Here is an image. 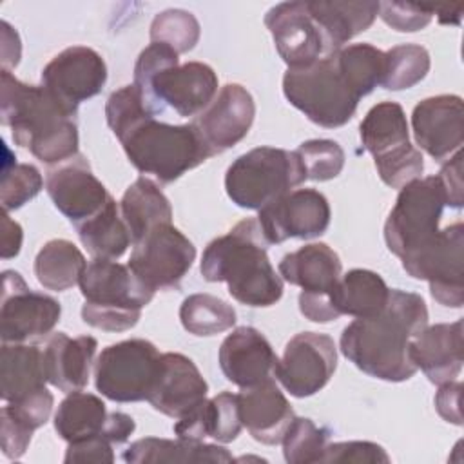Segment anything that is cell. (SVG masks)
I'll list each match as a JSON object with an SVG mask.
<instances>
[{
  "mask_svg": "<svg viewBox=\"0 0 464 464\" xmlns=\"http://www.w3.org/2000/svg\"><path fill=\"white\" fill-rule=\"evenodd\" d=\"M129 161L160 183H172L210 158L192 123L170 125L149 118L120 140Z\"/></svg>",
  "mask_w": 464,
  "mask_h": 464,
  "instance_id": "cell-6",
  "label": "cell"
},
{
  "mask_svg": "<svg viewBox=\"0 0 464 464\" xmlns=\"http://www.w3.org/2000/svg\"><path fill=\"white\" fill-rule=\"evenodd\" d=\"M218 359L227 381L239 388H250L272 379L279 361L266 337L252 326L232 330L223 339Z\"/></svg>",
  "mask_w": 464,
  "mask_h": 464,
  "instance_id": "cell-23",
  "label": "cell"
},
{
  "mask_svg": "<svg viewBox=\"0 0 464 464\" xmlns=\"http://www.w3.org/2000/svg\"><path fill=\"white\" fill-rule=\"evenodd\" d=\"M196 259V246L172 223L154 227L134 243L129 266L154 292L178 288Z\"/></svg>",
  "mask_w": 464,
  "mask_h": 464,
  "instance_id": "cell-14",
  "label": "cell"
},
{
  "mask_svg": "<svg viewBox=\"0 0 464 464\" xmlns=\"http://www.w3.org/2000/svg\"><path fill=\"white\" fill-rule=\"evenodd\" d=\"M259 227L268 245L290 237L312 239L326 232L330 225V205L315 188H294L259 210Z\"/></svg>",
  "mask_w": 464,
  "mask_h": 464,
  "instance_id": "cell-17",
  "label": "cell"
},
{
  "mask_svg": "<svg viewBox=\"0 0 464 464\" xmlns=\"http://www.w3.org/2000/svg\"><path fill=\"white\" fill-rule=\"evenodd\" d=\"M63 460L71 462H114L112 442L103 435H94L69 442Z\"/></svg>",
  "mask_w": 464,
  "mask_h": 464,
  "instance_id": "cell-48",
  "label": "cell"
},
{
  "mask_svg": "<svg viewBox=\"0 0 464 464\" xmlns=\"http://www.w3.org/2000/svg\"><path fill=\"white\" fill-rule=\"evenodd\" d=\"M388 294L390 288L377 272L353 268L339 277L332 292V304L339 315L370 317L386 304Z\"/></svg>",
  "mask_w": 464,
  "mask_h": 464,
  "instance_id": "cell-33",
  "label": "cell"
},
{
  "mask_svg": "<svg viewBox=\"0 0 464 464\" xmlns=\"http://www.w3.org/2000/svg\"><path fill=\"white\" fill-rule=\"evenodd\" d=\"M361 141L373 156L382 183L402 188L424 170L419 149L410 143V129L404 109L397 102L373 105L361 121Z\"/></svg>",
  "mask_w": 464,
  "mask_h": 464,
  "instance_id": "cell-9",
  "label": "cell"
},
{
  "mask_svg": "<svg viewBox=\"0 0 464 464\" xmlns=\"http://www.w3.org/2000/svg\"><path fill=\"white\" fill-rule=\"evenodd\" d=\"M45 190L74 227L96 216L112 198L82 154L49 169Z\"/></svg>",
  "mask_w": 464,
  "mask_h": 464,
  "instance_id": "cell-20",
  "label": "cell"
},
{
  "mask_svg": "<svg viewBox=\"0 0 464 464\" xmlns=\"http://www.w3.org/2000/svg\"><path fill=\"white\" fill-rule=\"evenodd\" d=\"M337 368V348L330 335L301 332L294 335L276 364L274 377L294 397L323 390Z\"/></svg>",
  "mask_w": 464,
  "mask_h": 464,
  "instance_id": "cell-16",
  "label": "cell"
},
{
  "mask_svg": "<svg viewBox=\"0 0 464 464\" xmlns=\"http://www.w3.org/2000/svg\"><path fill=\"white\" fill-rule=\"evenodd\" d=\"M53 393L47 388H42L40 392L20 401L5 402V406L0 410V415L14 420L16 424L29 431H34L47 422L53 410Z\"/></svg>",
  "mask_w": 464,
  "mask_h": 464,
  "instance_id": "cell-45",
  "label": "cell"
},
{
  "mask_svg": "<svg viewBox=\"0 0 464 464\" xmlns=\"http://www.w3.org/2000/svg\"><path fill=\"white\" fill-rule=\"evenodd\" d=\"M328 437L330 431L317 426L312 419L294 417L281 439L285 460L288 464L319 462L328 444Z\"/></svg>",
  "mask_w": 464,
  "mask_h": 464,
  "instance_id": "cell-40",
  "label": "cell"
},
{
  "mask_svg": "<svg viewBox=\"0 0 464 464\" xmlns=\"http://www.w3.org/2000/svg\"><path fill=\"white\" fill-rule=\"evenodd\" d=\"M199 34V22L185 9H165L150 24V42L169 45L178 54L192 51Z\"/></svg>",
  "mask_w": 464,
  "mask_h": 464,
  "instance_id": "cell-41",
  "label": "cell"
},
{
  "mask_svg": "<svg viewBox=\"0 0 464 464\" xmlns=\"http://www.w3.org/2000/svg\"><path fill=\"white\" fill-rule=\"evenodd\" d=\"M76 114L63 107L44 85H29L2 69L0 116L13 141L47 165L78 154Z\"/></svg>",
  "mask_w": 464,
  "mask_h": 464,
  "instance_id": "cell-2",
  "label": "cell"
},
{
  "mask_svg": "<svg viewBox=\"0 0 464 464\" xmlns=\"http://www.w3.org/2000/svg\"><path fill=\"white\" fill-rule=\"evenodd\" d=\"M411 359L430 382L455 381L462 370V319L426 326L411 339Z\"/></svg>",
  "mask_w": 464,
  "mask_h": 464,
  "instance_id": "cell-26",
  "label": "cell"
},
{
  "mask_svg": "<svg viewBox=\"0 0 464 464\" xmlns=\"http://www.w3.org/2000/svg\"><path fill=\"white\" fill-rule=\"evenodd\" d=\"M121 218L130 232L132 245L154 227L172 221V207L161 188L149 178H138L121 196Z\"/></svg>",
  "mask_w": 464,
  "mask_h": 464,
  "instance_id": "cell-32",
  "label": "cell"
},
{
  "mask_svg": "<svg viewBox=\"0 0 464 464\" xmlns=\"http://www.w3.org/2000/svg\"><path fill=\"white\" fill-rule=\"evenodd\" d=\"M306 181L295 150L256 147L237 156L225 174V188L241 208L261 210Z\"/></svg>",
  "mask_w": 464,
  "mask_h": 464,
  "instance_id": "cell-7",
  "label": "cell"
},
{
  "mask_svg": "<svg viewBox=\"0 0 464 464\" xmlns=\"http://www.w3.org/2000/svg\"><path fill=\"white\" fill-rule=\"evenodd\" d=\"M183 328L198 337H210L236 324V310L227 301L210 294H192L179 306Z\"/></svg>",
  "mask_w": 464,
  "mask_h": 464,
  "instance_id": "cell-38",
  "label": "cell"
},
{
  "mask_svg": "<svg viewBox=\"0 0 464 464\" xmlns=\"http://www.w3.org/2000/svg\"><path fill=\"white\" fill-rule=\"evenodd\" d=\"M105 402L87 392H71L54 413V430L65 442L103 435L109 422ZM107 439V437H105Z\"/></svg>",
  "mask_w": 464,
  "mask_h": 464,
  "instance_id": "cell-34",
  "label": "cell"
},
{
  "mask_svg": "<svg viewBox=\"0 0 464 464\" xmlns=\"http://www.w3.org/2000/svg\"><path fill=\"white\" fill-rule=\"evenodd\" d=\"M446 207L444 190L437 176L406 183L384 223V241L392 254L402 257L426 245L437 232Z\"/></svg>",
  "mask_w": 464,
  "mask_h": 464,
  "instance_id": "cell-10",
  "label": "cell"
},
{
  "mask_svg": "<svg viewBox=\"0 0 464 464\" xmlns=\"http://www.w3.org/2000/svg\"><path fill=\"white\" fill-rule=\"evenodd\" d=\"M379 16L395 31L415 33L431 22L433 7L404 2H379Z\"/></svg>",
  "mask_w": 464,
  "mask_h": 464,
  "instance_id": "cell-47",
  "label": "cell"
},
{
  "mask_svg": "<svg viewBox=\"0 0 464 464\" xmlns=\"http://www.w3.org/2000/svg\"><path fill=\"white\" fill-rule=\"evenodd\" d=\"M239 417L246 431L261 444H279L294 420V410L274 377L237 393Z\"/></svg>",
  "mask_w": 464,
  "mask_h": 464,
  "instance_id": "cell-25",
  "label": "cell"
},
{
  "mask_svg": "<svg viewBox=\"0 0 464 464\" xmlns=\"http://www.w3.org/2000/svg\"><path fill=\"white\" fill-rule=\"evenodd\" d=\"M341 270L337 252L326 243L304 245L279 261V276L301 288L299 310L314 323H330L341 317L332 304V292Z\"/></svg>",
  "mask_w": 464,
  "mask_h": 464,
  "instance_id": "cell-12",
  "label": "cell"
},
{
  "mask_svg": "<svg viewBox=\"0 0 464 464\" xmlns=\"http://www.w3.org/2000/svg\"><path fill=\"white\" fill-rule=\"evenodd\" d=\"M401 261L408 276L428 281L437 303L451 308L464 304V227L460 221L439 230L426 245L402 256Z\"/></svg>",
  "mask_w": 464,
  "mask_h": 464,
  "instance_id": "cell-13",
  "label": "cell"
},
{
  "mask_svg": "<svg viewBox=\"0 0 464 464\" xmlns=\"http://www.w3.org/2000/svg\"><path fill=\"white\" fill-rule=\"evenodd\" d=\"M154 116L156 114L149 109L134 83L123 85L118 91L111 92L105 103L107 125L118 140H123L134 127Z\"/></svg>",
  "mask_w": 464,
  "mask_h": 464,
  "instance_id": "cell-42",
  "label": "cell"
},
{
  "mask_svg": "<svg viewBox=\"0 0 464 464\" xmlns=\"http://www.w3.org/2000/svg\"><path fill=\"white\" fill-rule=\"evenodd\" d=\"M0 27H2V69L9 71L11 67H16L20 62L22 45H20L18 33L5 20L0 22Z\"/></svg>",
  "mask_w": 464,
  "mask_h": 464,
  "instance_id": "cell-52",
  "label": "cell"
},
{
  "mask_svg": "<svg viewBox=\"0 0 464 464\" xmlns=\"http://www.w3.org/2000/svg\"><path fill=\"white\" fill-rule=\"evenodd\" d=\"M33 431L22 428L14 420L0 415V439H2V453L7 459H20L29 442H31Z\"/></svg>",
  "mask_w": 464,
  "mask_h": 464,
  "instance_id": "cell-50",
  "label": "cell"
},
{
  "mask_svg": "<svg viewBox=\"0 0 464 464\" xmlns=\"http://www.w3.org/2000/svg\"><path fill=\"white\" fill-rule=\"evenodd\" d=\"M306 179L328 181L341 174L344 167V150L334 140H308L295 150Z\"/></svg>",
  "mask_w": 464,
  "mask_h": 464,
  "instance_id": "cell-43",
  "label": "cell"
},
{
  "mask_svg": "<svg viewBox=\"0 0 464 464\" xmlns=\"http://www.w3.org/2000/svg\"><path fill=\"white\" fill-rule=\"evenodd\" d=\"M417 145L442 163L459 152L464 136V105L457 94H439L419 102L411 112Z\"/></svg>",
  "mask_w": 464,
  "mask_h": 464,
  "instance_id": "cell-22",
  "label": "cell"
},
{
  "mask_svg": "<svg viewBox=\"0 0 464 464\" xmlns=\"http://www.w3.org/2000/svg\"><path fill=\"white\" fill-rule=\"evenodd\" d=\"M123 460L129 464H161V462H232L234 457L227 448L218 444L169 440L145 437L132 442L123 451Z\"/></svg>",
  "mask_w": 464,
  "mask_h": 464,
  "instance_id": "cell-31",
  "label": "cell"
},
{
  "mask_svg": "<svg viewBox=\"0 0 464 464\" xmlns=\"http://www.w3.org/2000/svg\"><path fill=\"white\" fill-rule=\"evenodd\" d=\"M161 353L145 339H127L102 350L94 362L96 390L114 402L147 401Z\"/></svg>",
  "mask_w": 464,
  "mask_h": 464,
  "instance_id": "cell-11",
  "label": "cell"
},
{
  "mask_svg": "<svg viewBox=\"0 0 464 464\" xmlns=\"http://www.w3.org/2000/svg\"><path fill=\"white\" fill-rule=\"evenodd\" d=\"M254 116L256 103L252 94L239 83H227L190 123L210 156H216L237 145L248 134Z\"/></svg>",
  "mask_w": 464,
  "mask_h": 464,
  "instance_id": "cell-19",
  "label": "cell"
},
{
  "mask_svg": "<svg viewBox=\"0 0 464 464\" xmlns=\"http://www.w3.org/2000/svg\"><path fill=\"white\" fill-rule=\"evenodd\" d=\"M96 348L98 343L91 335L53 334L42 348L47 382L65 393L82 390L89 382Z\"/></svg>",
  "mask_w": 464,
  "mask_h": 464,
  "instance_id": "cell-27",
  "label": "cell"
},
{
  "mask_svg": "<svg viewBox=\"0 0 464 464\" xmlns=\"http://www.w3.org/2000/svg\"><path fill=\"white\" fill-rule=\"evenodd\" d=\"M241 417L237 395L221 392L212 399H203L190 411L178 419L174 433L178 439L203 442L205 437H212L218 442H232L241 431Z\"/></svg>",
  "mask_w": 464,
  "mask_h": 464,
  "instance_id": "cell-28",
  "label": "cell"
},
{
  "mask_svg": "<svg viewBox=\"0 0 464 464\" xmlns=\"http://www.w3.org/2000/svg\"><path fill=\"white\" fill-rule=\"evenodd\" d=\"M428 326V308L419 294L392 288L386 304L357 317L341 334V352L370 377L401 382L415 375L411 339Z\"/></svg>",
  "mask_w": 464,
  "mask_h": 464,
  "instance_id": "cell-1",
  "label": "cell"
},
{
  "mask_svg": "<svg viewBox=\"0 0 464 464\" xmlns=\"http://www.w3.org/2000/svg\"><path fill=\"white\" fill-rule=\"evenodd\" d=\"M439 386L440 388L435 393V408L439 415L455 426H462V413H460L462 384L457 381H450Z\"/></svg>",
  "mask_w": 464,
  "mask_h": 464,
  "instance_id": "cell-51",
  "label": "cell"
},
{
  "mask_svg": "<svg viewBox=\"0 0 464 464\" xmlns=\"http://www.w3.org/2000/svg\"><path fill=\"white\" fill-rule=\"evenodd\" d=\"M207 392L208 384L192 359L183 353L167 352L160 357L158 377L147 401L156 411L179 419L199 404Z\"/></svg>",
  "mask_w": 464,
  "mask_h": 464,
  "instance_id": "cell-24",
  "label": "cell"
},
{
  "mask_svg": "<svg viewBox=\"0 0 464 464\" xmlns=\"http://www.w3.org/2000/svg\"><path fill=\"white\" fill-rule=\"evenodd\" d=\"M319 462H334V464H388L390 457L386 450L375 442L368 440H348V442H334L326 444L323 457Z\"/></svg>",
  "mask_w": 464,
  "mask_h": 464,
  "instance_id": "cell-46",
  "label": "cell"
},
{
  "mask_svg": "<svg viewBox=\"0 0 464 464\" xmlns=\"http://www.w3.org/2000/svg\"><path fill=\"white\" fill-rule=\"evenodd\" d=\"M85 299L82 319L98 330L125 332L132 328L141 310L152 301L154 290L147 286L129 265L114 259L94 257L80 277Z\"/></svg>",
  "mask_w": 464,
  "mask_h": 464,
  "instance_id": "cell-5",
  "label": "cell"
},
{
  "mask_svg": "<svg viewBox=\"0 0 464 464\" xmlns=\"http://www.w3.org/2000/svg\"><path fill=\"white\" fill-rule=\"evenodd\" d=\"M76 232L87 252L103 259H118L132 243L120 205L112 198L96 216L78 225Z\"/></svg>",
  "mask_w": 464,
  "mask_h": 464,
  "instance_id": "cell-36",
  "label": "cell"
},
{
  "mask_svg": "<svg viewBox=\"0 0 464 464\" xmlns=\"http://www.w3.org/2000/svg\"><path fill=\"white\" fill-rule=\"evenodd\" d=\"M60 315L62 306L54 297L31 290L14 270L2 274V343L40 341L54 330Z\"/></svg>",
  "mask_w": 464,
  "mask_h": 464,
  "instance_id": "cell-15",
  "label": "cell"
},
{
  "mask_svg": "<svg viewBox=\"0 0 464 464\" xmlns=\"http://www.w3.org/2000/svg\"><path fill=\"white\" fill-rule=\"evenodd\" d=\"M169 45L150 42L134 65V85L149 109L158 114L170 107L183 118L198 116L218 94L214 69L201 62L179 63Z\"/></svg>",
  "mask_w": 464,
  "mask_h": 464,
  "instance_id": "cell-4",
  "label": "cell"
},
{
  "mask_svg": "<svg viewBox=\"0 0 464 464\" xmlns=\"http://www.w3.org/2000/svg\"><path fill=\"white\" fill-rule=\"evenodd\" d=\"M44 350L25 343H4L0 350V397L14 402L45 388Z\"/></svg>",
  "mask_w": 464,
  "mask_h": 464,
  "instance_id": "cell-29",
  "label": "cell"
},
{
  "mask_svg": "<svg viewBox=\"0 0 464 464\" xmlns=\"http://www.w3.org/2000/svg\"><path fill=\"white\" fill-rule=\"evenodd\" d=\"M44 187L40 170L29 163H11L4 167L0 183V201L4 212L16 210L33 199Z\"/></svg>",
  "mask_w": 464,
  "mask_h": 464,
  "instance_id": "cell-44",
  "label": "cell"
},
{
  "mask_svg": "<svg viewBox=\"0 0 464 464\" xmlns=\"http://www.w3.org/2000/svg\"><path fill=\"white\" fill-rule=\"evenodd\" d=\"M107 82V65L100 53L85 45L60 51L42 71V85L69 111L96 96Z\"/></svg>",
  "mask_w": 464,
  "mask_h": 464,
  "instance_id": "cell-18",
  "label": "cell"
},
{
  "mask_svg": "<svg viewBox=\"0 0 464 464\" xmlns=\"http://www.w3.org/2000/svg\"><path fill=\"white\" fill-rule=\"evenodd\" d=\"M440 187L444 190L446 205L453 208H460L464 203V194H462V154L460 150L455 152L448 163L440 169L437 174Z\"/></svg>",
  "mask_w": 464,
  "mask_h": 464,
  "instance_id": "cell-49",
  "label": "cell"
},
{
  "mask_svg": "<svg viewBox=\"0 0 464 464\" xmlns=\"http://www.w3.org/2000/svg\"><path fill=\"white\" fill-rule=\"evenodd\" d=\"M337 67L352 91L362 98L381 85L384 76V53L370 44L344 45L334 53Z\"/></svg>",
  "mask_w": 464,
  "mask_h": 464,
  "instance_id": "cell-37",
  "label": "cell"
},
{
  "mask_svg": "<svg viewBox=\"0 0 464 464\" xmlns=\"http://www.w3.org/2000/svg\"><path fill=\"white\" fill-rule=\"evenodd\" d=\"M326 42L328 54L366 31L379 14V2H306Z\"/></svg>",
  "mask_w": 464,
  "mask_h": 464,
  "instance_id": "cell-30",
  "label": "cell"
},
{
  "mask_svg": "<svg viewBox=\"0 0 464 464\" xmlns=\"http://www.w3.org/2000/svg\"><path fill=\"white\" fill-rule=\"evenodd\" d=\"M283 92L290 105L326 129L348 123L361 100L341 74L334 53L312 65L288 69L283 76Z\"/></svg>",
  "mask_w": 464,
  "mask_h": 464,
  "instance_id": "cell-8",
  "label": "cell"
},
{
  "mask_svg": "<svg viewBox=\"0 0 464 464\" xmlns=\"http://www.w3.org/2000/svg\"><path fill=\"white\" fill-rule=\"evenodd\" d=\"M87 261L80 248L67 239L47 241L34 257L38 283L53 292H63L80 283Z\"/></svg>",
  "mask_w": 464,
  "mask_h": 464,
  "instance_id": "cell-35",
  "label": "cell"
},
{
  "mask_svg": "<svg viewBox=\"0 0 464 464\" xmlns=\"http://www.w3.org/2000/svg\"><path fill=\"white\" fill-rule=\"evenodd\" d=\"M430 65V53L422 45H395L384 53V76L381 85L388 91L410 89L424 80Z\"/></svg>",
  "mask_w": 464,
  "mask_h": 464,
  "instance_id": "cell-39",
  "label": "cell"
},
{
  "mask_svg": "<svg viewBox=\"0 0 464 464\" xmlns=\"http://www.w3.org/2000/svg\"><path fill=\"white\" fill-rule=\"evenodd\" d=\"M136 424L134 419L123 411H111L109 413V422L105 428V437L112 442V444H123L130 433L134 431Z\"/></svg>",
  "mask_w": 464,
  "mask_h": 464,
  "instance_id": "cell-54",
  "label": "cell"
},
{
  "mask_svg": "<svg viewBox=\"0 0 464 464\" xmlns=\"http://www.w3.org/2000/svg\"><path fill=\"white\" fill-rule=\"evenodd\" d=\"M265 25L288 69L306 67L328 56L323 33L312 18L306 2H281L270 7L265 14Z\"/></svg>",
  "mask_w": 464,
  "mask_h": 464,
  "instance_id": "cell-21",
  "label": "cell"
},
{
  "mask_svg": "<svg viewBox=\"0 0 464 464\" xmlns=\"http://www.w3.org/2000/svg\"><path fill=\"white\" fill-rule=\"evenodd\" d=\"M24 239L22 227L7 216V212L2 214V257L9 259L14 257L20 252Z\"/></svg>",
  "mask_w": 464,
  "mask_h": 464,
  "instance_id": "cell-53",
  "label": "cell"
},
{
  "mask_svg": "<svg viewBox=\"0 0 464 464\" xmlns=\"http://www.w3.org/2000/svg\"><path fill=\"white\" fill-rule=\"evenodd\" d=\"M266 248L257 218L243 219L207 245L199 263L201 276L208 283H227L228 294L241 304L272 306L283 295V279L276 274Z\"/></svg>",
  "mask_w": 464,
  "mask_h": 464,
  "instance_id": "cell-3",
  "label": "cell"
}]
</instances>
